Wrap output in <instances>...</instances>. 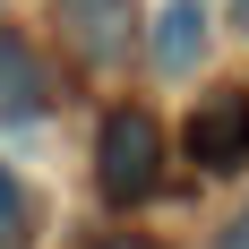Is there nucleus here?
Instances as JSON below:
<instances>
[{"label":"nucleus","mask_w":249,"mask_h":249,"mask_svg":"<svg viewBox=\"0 0 249 249\" xmlns=\"http://www.w3.org/2000/svg\"><path fill=\"white\" fill-rule=\"evenodd\" d=\"M95 189L112 206H146L163 189V129H155V112H138V103L103 112V129H95Z\"/></svg>","instance_id":"1"},{"label":"nucleus","mask_w":249,"mask_h":249,"mask_svg":"<svg viewBox=\"0 0 249 249\" xmlns=\"http://www.w3.org/2000/svg\"><path fill=\"white\" fill-rule=\"evenodd\" d=\"M180 146H189V163H206V172L249 163V95H241V86L206 95L198 112H189V129H180Z\"/></svg>","instance_id":"2"},{"label":"nucleus","mask_w":249,"mask_h":249,"mask_svg":"<svg viewBox=\"0 0 249 249\" xmlns=\"http://www.w3.org/2000/svg\"><path fill=\"white\" fill-rule=\"evenodd\" d=\"M206 0H163V9H155V35H146V52H155V69L163 77H189L206 60Z\"/></svg>","instance_id":"3"},{"label":"nucleus","mask_w":249,"mask_h":249,"mask_svg":"<svg viewBox=\"0 0 249 249\" xmlns=\"http://www.w3.org/2000/svg\"><path fill=\"white\" fill-rule=\"evenodd\" d=\"M43 95H52V86H43L35 43L0 26V121H35V112H43Z\"/></svg>","instance_id":"4"},{"label":"nucleus","mask_w":249,"mask_h":249,"mask_svg":"<svg viewBox=\"0 0 249 249\" xmlns=\"http://www.w3.org/2000/svg\"><path fill=\"white\" fill-rule=\"evenodd\" d=\"M18 232H26V189H18V172L0 163V249H18Z\"/></svg>","instance_id":"5"},{"label":"nucleus","mask_w":249,"mask_h":249,"mask_svg":"<svg viewBox=\"0 0 249 249\" xmlns=\"http://www.w3.org/2000/svg\"><path fill=\"white\" fill-rule=\"evenodd\" d=\"M77 18H112V9H121V0H69Z\"/></svg>","instance_id":"6"},{"label":"nucleus","mask_w":249,"mask_h":249,"mask_svg":"<svg viewBox=\"0 0 249 249\" xmlns=\"http://www.w3.org/2000/svg\"><path fill=\"white\" fill-rule=\"evenodd\" d=\"M215 249H249V215H241V224H232V232H224Z\"/></svg>","instance_id":"7"},{"label":"nucleus","mask_w":249,"mask_h":249,"mask_svg":"<svg viewBox=\"0 0 249 249\" xmlns=\"http://www.w3.org/2000/svg\"><path fill=\"white\" fill-rule=\"evenodd\" d=\"M103 249H146V241H103Z\"/></svg>","instance_id":"8"},{"label":"nucleus","mask_w":249,"mask_h":249,"mask_svg":"<svg viewBox=\"0 0 249 249\" xmlns=\"http://www.w3.org/2000/svg\"><path fill=\"white\" fill-rule=\"evenodd\" d=\"M241 26H249V0H241Z\"/></svg>","instance_id":"9"}]
</instances>
